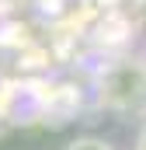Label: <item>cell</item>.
<instances>
[{"label": "cell", "instance_id": "7a4b0ae2", "mask_svg": "<svg viewBox=\"0 0 146 150\" xmlns=\"http://www.w3.org/2000/svg\"><path fill=\"white\" fill-rule=\"evenodd\" d=\"M66 150H115V147L108 140H101V136H77Z\"/></svg>", "mask_w": 146, "mask_h": 150}, {"label": "cell", "instance_id": "3957f363", "mask_svg": "<svg viewBox=\"0 0 146 150\" xmlns=\"http://www.w3.org/2000/svg\"><path fill=\"white\" fill-rule=\"evenodd\" d=\"M132 150H146V122H143V129H139V136H136V147Z\"/></svg>", "mask_w": 146, "mask_h": 150}, {"label": "cell", "instance_id": "6da1fadb", "mask_svg": "<svg viewBox=\"0 0 146 150\" xmlns=\"http://www.w3.org/2000/svg\"><path fill=\"white\" fill-rule=\"evenodd\" d=\"M105 98L115 108H132L146 98V74L139 67H122L105 80Z\"/></svg>", "mask_w": 146, "mask_h": 150}]
</instances>
